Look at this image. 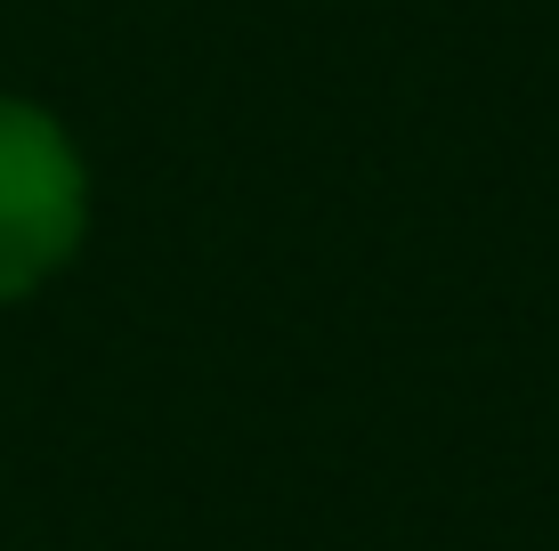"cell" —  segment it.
<instances>
[{
    "instance_id": "cell-1",
    "label": "cell",
    "mask_w": 559,
    "mask_h": 551,
    "mask_svg": "<svg viewBox=\"0 0 559 551\" xmlns=\"http://www.w3.org/2000/svg\"><path fill=\"white\" fill-rule=\"evenodd\" d=\"M82 243V163L66 130L0 98V300L33 292Z\"/></svg>"
}]
</instances>
